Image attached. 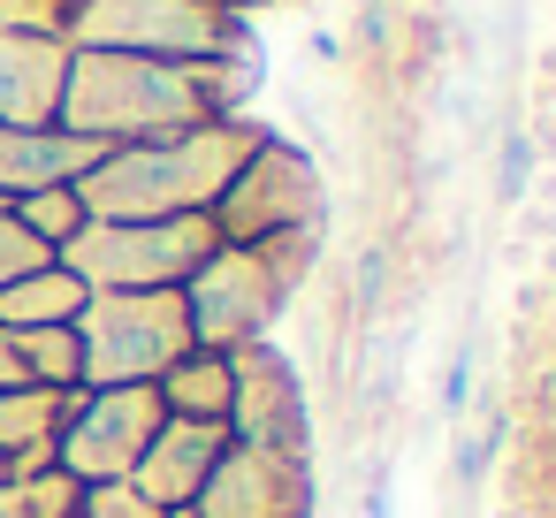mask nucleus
<instances>
[{
    "mask_svg": "<svg viewBox=\"0 0 556 518\" xmlns=\"http://www.w3.org/2000/svg\"><path fill=\"white\" fill-rule=\"evenodd\" d=\"M0 480H9V457H0Z\"/></svg>",
    "mask_w": 556,
    "mask_h": 518,
    "instance_id": "nucleus-26",
    "label": "nucleus"
},
{
    "mask_svg": "<svg viewBox=\"0 0 556 518\" xmlns=\"http://www.w3.org/2000/svg\"><path fill=\"white\" fill-rule=\"evenodd\" d=\"M16 358L39 389H85V351H77V328H24L16 336Z\"/></svg>",
    "mask_w": 556,
    "mask_h": 518,
    "instance_id": "nucleus-17",
    "label": "nucleus"
},
{
    "mask_svg": "<svg viewBox=\"0 0 556 518\" xmlns=\"http://www.w3.org/2000/svg\"><path fill=\"white\" fill-rule=\"evenodd\" d=\"M9 389H31V374L16 358V336H0V396H9Z\"/></svg>",
    "mask_w": 556,
    "mask_h": 518,
    "instance_id": "nucleus-23",
    "label": "nucleus"
},
{
    "mask_svg": "<svg viewBox=\"0 0 556 518\" xmlns=\"http://www.w3.org/2000/svg\"><path fill=\"white\" fill-rule=\"evenodd\" d=\"M92 161H100V146L77 138V130H62V123L0 130V206H16L31 191H54V184H85Z\"/></svg>",
    "mask_w": 556,
    "mask_h": 518,
    "instance_id": "nucleus-13",
    "label": "nucleus"
},
{
    "mask_svg": "<svg viewBox=\"0 0 556 518\" xmlns=\"http://www.w3.org/2000/svg\"><path fill=\"white\" fill-rule=\"evenodd\" d=\"M77 518H161V503H146L130 480H92L77 488Z\"/></svg>",
    "mask_w": 556,
    "mask_h": 518,
    "instance_id": "nucleus-21",
    "label": "nucleus"
},
{
    "mask_svg": "<svg viewBox=\"0 0 556 518\" xmlns=\"http://www.w3.org/2000/svg\"><path fill=\"white\" fill-rule=\"evenodd\" d=\"M70 396L62 389H39V381L0 396V457H9V472H47L54 465V434L70 419Z\"/></svg>",
    "mask_w": 556,
    "mask_h": 518,
    "instance_id": "nucleus-14",
    "label": "nucleus"
},
{
    "mask_svg": "<svg viewBox=\"0 0 556 518\" xmlns=\"http://www.w3.org/2000/svg\"><path fill=\"white\" fill-rule=\"evenodd\" d=\"M9 214H16V222H24V229H31V237H39L47 252H62V244H70V237H77V229L92 222V214H85V199H77V184L31 191V199H16Z\"/></svg>",
    "mask_w": 556,
    "mask_h": 518,
    "instance_id": "nucleus-19",
    "label": "nucleus"
},
{
    "mask_svg": "<svg viewBox=\"0 0 556 518\" xmlns=\"http://www.w3.org/2000/svg\"><path fill=\"white\" fill-rule=\"evenodd\" d=\"M70 77V47L54 31H0V130L54 123Z\"/></svg>",
    "mask_w": 556,
    "mask_h": 518,
    "instance_id": "nucleus-12",
    "label": "nucleus"
},
{
    "mask_svg": "<svg viewBox=\"0 0 556 518\" xmlns=\"http://www.w3.org/2000/svg\"><path fill=\"white\" fill-rule=\"evenodd\" d=\"M313 237H282V244H214L191 282H184V320H191V343L199 351H244L275 328L282 298H290V275L305 260Z\"/></svg>",
    "mask_w": 556,
    "mask_h": 518,
    "instance_id": "nucleus-3",
    "label": "nucleus"
},
{
    "mask_svg": "<svg viewBox=\"0 0 556 518\" xmlns=\"http://www.w3.org/2000/svg\"><path fill=\"white\" fill-rule=\"evenodd\" d=\"M229 389H237L229 351H199V343L153 381V396H161L168 419H206V427H229Z\"/></svg>",
    "mask_w": 556,
    "mask_h": 518,
    "instance_id": "nucleus-15",
    "label": "nucleus"
},
{
    "mask_svg": "<svg viewBox=\"0 0 556 518\" xmlns=\"http://www.w3.org/2000/svg\"><path fill=\"white\" fill-rule=\"evenodd\" d=\"M70 0H0V31H54L62 39Z\"/></svg>",
    "mask_w": 556,
    "mask_h": 518,
    "instance_id": "nucleus-22",
    "label": "nucleus"
},
{
    "mask_svg": "<svg viewBox=\"0 0 556 518\" xmlns=\"http://www.w3.org/2000/svg\"><path fill=\"white\" fill-rule=\"evenodd\" d=\"M214 244L222 237H214L206 214H176V222H85L54 260L85 290H184L191 267Z\"/></svg>",
    "mask_w": 556,
    "mask_h": 518,
    "instance_id": "nucleus-6",
    "label": "nucleus"
},
{
    "mask_svg": "<svg viewBox=\"0 0 556 518\" xmlns=\"http://www.w3.org/2000/svg\"><path fill=\"white\" fill-rule=\"evenodd\" d=\"M0 518H77V480L70 472H9L0 480Z\"/></svg>",
    "mask_w": 556,
    "mask_h": 518,
    "instance_id": "nucleus-18",
    "label": "nucleus"
},
{
    "mask_svg": "<svg viewBox=\"0 0 556 518\" xmlns=\"http://www.w3.org/2000/svg\"><path fill=\"white\" fill-rule=\"evenodd\" d=\"M229 450V427H206V419H161V434L146 442V457L130 465V488L161 510H191L214 457Z\"/></svg>",
    "mask_w": 556,
    "mask_h": 518,
    "instance_id": "nucleus-11",
    "label": "nucleus"
},
{
    "mask_svg": "<svg viewBox=\"0 0 556 518\" xmlns=\"http://www.w3.org/2000/svg\"><path fill=\"white\" fill-rule=\"evenodd\" d=\"M229 100H237L229 62H146V54H85V47H70L54 123L108 153V146H146V138L222 123V115H237Z\"/></svg>",
    "mask_w": 556,
    "mask_h": 518,
    "instance_id": "nucleus-1",
    "label": "nucleus"
},
{
    "mask_svg": "<svg viewBox=\"0 0 556 518\" xmlns=\"http://www.w3.org/2000/svg\"><path fill=\"white\" fill-rule=\"evenodd\" d=\"M47 260H54V252H47V244H39V237H31V229L9 214V206H0V290H9V282H24V275H39Z\"/></svg>",
    "mask_w": 556,
    "mask_h": 518,
    "instance_id": "nucleus-20",
    "label": "nucleus"
},
{
    "mask_svg": "<svg viewBox=\"0 0 556 518\" xmlns=\"http://www.w3.org/2000/svg\"><path fill=\"white\" fill-rule=\"evenodd\" d=\"M313 480H305V450H252L229 442L191 503V518H305Z\"/></svg>",
    "mask_w": 556,
    "mask_h": 518,
    "instance_id": "nucleus-9",
    "label": "nucleus"
},
{
    "mask_svg": "<svg viewBox=\"0 0 556 518\" xmlns=\"http://www.w3.org/2000/svg\"><path fill=\"white\" fill-rule=\"evenodd\" d=\"M206 222H214L222 244H282V237H313V222H320V176H313L305 153L260 138V146L237 161V176L222 184V199H214Z\"/></svg>",
    "mask_w": 556,
    "mask_h": 518,
    "instance_id": "nucleus-7",
    "label": "nucleus"
},
{
    "mask_svg": "<svg viewBox=\"0 0 556 518\" xmlns=\"http://www.w3.org/2000/svg\"><path fill=\"white\" fill-rule=\"evenodd\" d=\"M229 374H237V389H229V442L305 450V389L282 366V351L244 343V351H229Z\"/></svg>",
    "mask_w": 556,
    "mask_h": 518,
    "instance_id": "nucleus-10",
    "label": "nucleus"
},
{
    "mask_svg": "<svg viewBox=\"0 0 556 518\" xmlns=\"http://www.w3.org/2000/svg\"><path fill=\"white\" fill-rule=\"evenodd\" d=\"M62 47L146 62H237V9L222 0H70Z\"/></svg>",
    "mask_w": 556,
    "mask_h": 518,
    "instance_id": "nucleus-4",
    "label": "nucleus"
},
{
    "mask_svg": "<svg viewBox=\"0 0 556 518\" xmlns=\"http://www.w3.org/2000/svg\"><path fill=\"white\" fill-rule=\"evenodd\" d=\"M260 146V130L244 115L176 130V138H146V146H108L77 199L92 222H176V214H214L222 184L237 176V161Z\"/></svg>",
    "mask_w": 556,
    "mask_h": 518,
    "instance_id": "nucleus-2",
    "label": "nucleus"
},
{
    "mask_svg": "<svg viewBox=\"0 0 556 518\" xmlns=\"http://www.w3.org/2000/svg\"><path fill=\"white\" fill-rule=\"evenodd\" d=\"M161 518H191V510H161Z\"/></svg>",
    "mask_w": 556,
    "mask_h": 518,
    "instance_id": "nucleus-25",
    "label": "nucleus"
},
{
    "mask_svg": "<svg viewBox=\"0 0 556 518\" xmlns=\"http://www.w3.org/2000/svg\"><path fill=\"white\" fill-rule=\"evenodd\" d=\"M77 351H85V389L161 381L191 351L184 290H92L77 313Z\"/></svg>",
    "mask_w": 556,
    "mask_h": 518,
    "instance_id": "nucleus-5",
    "label": "nucleus"
},
{
    "mask_svg": "<svg viewBox=\"0 0 556 518\" xmlns=\"http://www.w3.org/2000/svg\"><path fill=\"white\" fill-rule=\"evenodd\" d=\"M222 9H237V16H244V0H222Z\"/></svg>",
    "mask_w": 556,
    "mask_h": 518,
    "instance_id": "nucleus-24",
    "label": "nucleus"
},
{
    "mask_svg": "<svg viewBox=\"0 0 556 518\" xmlns=\"http://www.w3.org/2000/svg\"><path fill=\"white\" fill-rule=\"evenodd\" d=\"M161 396L153 381H123V389H77L70 419L54 434V472H70L77 488L92 480H130V465L146 457V442L161 434Z\"/></svg>",
    "mask_w": 556,
    "mask_h": 518,
    "instance_id": "nucleus-8",
    "label": "nucleus"
},
{
    "mask_svg": "<svg viewBox=\"0 0 556 518\" xmlns=\"http://www.w3.org/2000/svg\"><path fill=\"white\" fill-rule=\"evenodd\" d=\"M85 298H92V290H85L62 260H47L39 275H24V282L0 290V336H24V328H77Z\"/></svg>",
    "mask_w": 556,
    "mask_h": 518,
    "instance_id": "nucleus-16",
    "label": "nucleus"
}]
</instances>
